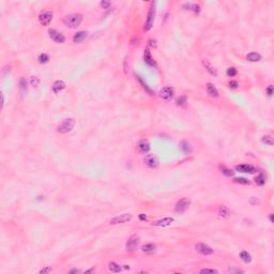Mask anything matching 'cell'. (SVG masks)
<instances>
[{"instance_id": "1", "label": "cell", "mask_w": 274, "mask_h": 274, "mask_svg": "<svg viewBox=\"0 0 274 274\" xmlns=\"http://www.w3.org/2000/svg\"><path fill=\"white\" fill-rule=\"evenodd\" d=\"M83 21V15L78 13L69 14L63 18V24L69 28H76Z\"/></svg>"}, {"instance_id": "2", "label": "cell", "mask_w": 274, "mask_h": 274, "mask_svg": "<svg viewBox=\"0 0 274 274\" xmlns=\"http://www.w3.org/2000/svg\"><path fill=\"white\" fill-rule=\"evenodd\" d=\"M74 125H75V120L74 119H71V118H70V119H65L63 122H61L60 124L58 125L57 131L61 134L69 133L70 131H72V129L74 128Z\"/></svg>"}, {"instance_id": "3", "label": "cell", "mask_w": 274, "mask_h": 274, "mask_svg": "<svg viewBox=\"0 0 274 274\" xmlns=\"http://www.w3.org/2000/svg\"><path fill=\"white\" fill-rule=\"evenodd\" d=\"M154 15H155V5L154 2L151 3V7H150L149 13H148V17H147L146 24H145V30L148 31L152 28V25H153V21H154Z\"/></svg>"}, {"instance_id": "4", "label": "cell", "mask_w": 274, "mask_h": 274, "mask_svg": "<svg viewBox=\"0 0 274 274\" xmlns=\"http://www.w3.org/2000/svg\"><path fill=\"white\" fill-rule=\"evenodd\" d=\"M139 237L138 236H136V234H134V236H132V237L130 238V239L128 240V242H126V245H125V248H126V250L128 252H134V250L137 248V246H138L139 244Z\"/></svg>"}, {"instance_id": "5", "label": "cell", "mask_w": 274, "mask_h": 274, "mask_svg": "<svg viewBox=\"0 0 274 274\" xmlns=\"http://www.w3.org/2000/svg\"><path fill=\"white\" fill-rule=\"evenodd\" d=\"M51 19H53V12L51 11H44L39 15V21L43 26H48L51 24Z\"/></svg>"}, {"instance_id": "6", "label": "cell", "mask_w": 274, "mask_h": 274, "mask_svg": "<svg viewBox=\"0 0 274 274\" xmlns=\"http://www.w3.org/2000/svg\"><path fill=\"white\" fill-rule=\"evenodd\" d=\"M190 205H191V200H190L189 198H182V199H180L176 203L175 210H176L177 212L182 213V212H184L185 210H187V209H189Z\"/></svg>"}, {"instance_id": "7", "label": "cell", "mask_w": 274, "mask_h": 274, "mask_svg": "<svg viewBox=\"0 0 274 274\" xmlns=\"http://www.w3.org/2000/svg\"><path fill=\"white\" fill-rule=\"evenodd\" d=\"M48 33H49V37L53 41H55L56 43H59V44H62V43L65 42V37L64 35H62L61 32L57 31L55 29H49L48 30Z\"/></svg>"}, {"instance_id": "8", "label": "cell", "mask_w": 274, "mask_h": 274, "mask_svg": "<svg viewBox=\"0 0 274 274\" xmlns=\"http://www.w3.org/2000/svg\"><path fill=\"white\" fill-rule=\"evenodd\" d=\"M131 218H132V214H130V213H124V214H120V215L112 218V220H110V224H112V225H116V224L126 223V222L130 221Z\"/></svg>"}, {"instance_id": "9", "label": "cell", "mask_w": 274, "mask_h": 274, "mask_svg": "<svg viewBox=\"0 0 274 274\" xmlns=\"http://www.w3.org/2000/svg\"><path fill=\"white\" fill-rule=\"evenodd\" d=\"M195 250L200 253L201 255H211L213 253V250L209 246V245L205 244V243H197L195 244Z\"/></svg>"}, {"instance_id": "10", "label": "cell", "mask_w": 274, "mask_h": 274, "mask_svg": "<svg viewBox=\"0 0 274 274\" xmlns=\"http://www.w3.org/2000/svg\"><path fill=\"white\" fill-rule=\"evenodd\" d=\"M145 162H146V164L149 167L151 168H155L159 166V163H160V161H159V159H157L156 155L154 154H148L146 157H145Z\"/></svg>"}, {"instance_id": "11", "label": "cell", "mask_w": 274, "mask_h": 274, "mask_svg": "<svg viewBox=\"0 0 274 274\" xmlns=\"http://www.w3.org/2000/svg\"><path fill=\"white\" fill-rule=\"evenodd\" d=\"M160 96L165 101H169L173 96V89L171 87H164L160 91Z\"/></svg>"}, {"instance_id": "12", "label": "cell", "mask_w": 274, "mask_h": 274, "mask_svg": "<svg viewBox=\"0 0 274 274\" xmlns=\"http://www.w3.org/2000/svg\"><path fill=\"white\" fill-rule=\"evenodd\" d=\"M137 148H138L139 152H141V153H147L150 150V143L146 138L141 139V140L138 141V144H137Z\"/></svg>"}, {"instance_id": "13", "label": "cell", "mask_w": 274, "mask_h": 274, "mask_svg": "<svg viewBox=\"0 0 274 274\" xmlns=\"http://www.w3.org/2000/svg\"><path fill=\"white\" fill-rule=\"evenodd\" d=\"M64 88H65V83H64L63 80H56V82L53 84V86H51L53 92L55 93V94L61 92Z\"/></svg>"}, {"instance_id": "14", "label": "cell", "mask_w": 274, "mask_h": 274, "mask_svg": "<svg viewBox=\"0 0 274 274\" xmlns=\"http://www.w3.org/2000/svg\"><path fill=\"white\" fill-rule=\"evenodd\" d=\"M236 169L238 171H240V173H254V170H255L254 166L248 165V164H242V165L236 166Z\"/></svg>"}, {"instance_id": "15", "label": "cell", "mask_w": 274, "mask_h": 274, "mask_svg": "<svg viewBox=\"0 0 274 274\" xmlns=\"http://www.w3.org/2000/svg\"><path fill=\"white\" fill-rule=\"evenodd\" d=\"M173 222V217H164V218H162V220H159V221L154 222L153 225H155V226L165 227V226H168V225H170Z\"/></svg>"}, {"instance_id": "16", "label": "cell", "mask_w": 274, "mask_h": 274, "mask_svg": "<svg viewBox=\"0 0 274 274\" xmlns=\"http://www.w3.org/2000/svg\"><path fill=\"white\" fill-rule=\"evenodd\" d=\"M145 62H146L148 65H150V67H155V61H154V59L152 58L151 53H150L149 49H146V51H145Z\"/></svg>"}, {"instance_id": "17", "label": "cell", "mask_w": 274, "mask_h": 274, "mask_svg": "<svg viewBox=\"0 0 274 274\" xmlns=\"http://www.w3.org/2000/svg\"><path fill=\"white\" fill-rule=\"evenodd\" d=\"M207 91H208V94L210 96H212V98H217L218 96V91L217 89L214 87V85L211 83L207 84Z\"/></svg>"}, {"instance_id": "18", "label": "cell", "mask_w": 274, "mask_h": 274, "mask_svg": "<svg viewBox=\"0 0 274 274\" xmlns=\"http://www.w3.org/2000/svg\"><path fill=\"white\" fill-rule=\"evenodd\" d=\"M87 37V32L86 31H79L77 33H75L74 37H73V42L74 43H80L83 42L84 40Z\"/></svg>"}, {"instance_id": "19", "label": "cell", "mask_w": 274, "mask_h": 274, "mask_svg": "<svg viewBox=\"0 0 274 274\" xmlns=\"http://www.w3.org/2000/svg\"><path fill=\"white\" fill-rule=\"evenodd\" d=\"M218 215L224 218L229 217L230 216V210L227 207H225V206H221V207L218 208Z\"/></svg>"}, {"instance_id": "20", "label": "cell", "mask_w": 274, "mask_h": 274, "mask_svg": "<svg viewBox=\"0 0 274 274\" xmlns=\"http://www.w3.org/2000/svg\"><path fill=\"white\" fill-rule=\"evenodd\" d=\"M246 59L250 62H257L261 60V56H260V54H258V53H250L248 56H246Z\"/></svg>"}, {"instance_id": "21", "label": "cell", "mask_w": 274, "mask_h": 274, "mask_svg": "<svg viewBox=\"0 0 274 274\" xmlns=\"http://www.w3.org/2000/svg\"><path fill=\"white\" fill-rule=\"evenodd\" d=\"M180 148H181V150L182 151L184 152V153H191L192 152V148H191V145L187 143V141H185V140H183V141H181L180 143Z\"/></svg>"}, {"instance_id": "22", "label": "cell", "mask_w": 274, "mask_h": 274, "mask_svg": "<svg viewBox=\"0 0 274 274\" xmlns=\"http://www.w3.org/2000/svg\"><path fill=\"white\" fill-rule=\"evenodd\" d=\"M141 250H143L144 253H153V252H155V250H156V246H155L154 244H152V243H148V244L144 245V246L141 248Z\"/></svg>"}, {"instance_id": "23", "label": "cell", "mask_w": 274, "mask_h": 274, "mask_svg": "<svg viewBox=\"0 0 274 274\" xmlns=\"http://www.w3.org/2000/svg\"><path fill=\"white\" fill-rule=\"evenodd\" d=\"M203 64H205V67H206V69H207V71H208L209 73H210L211 75H213V76H216V75H217V72H216L215 68L213 67V65L210 63V62L203 61Z\"/></svg>"}, {"instance_id": "24", "label": "cell", "mask_w": 274, "mask_h": 274, "mask_svg": "<svg viewBox=\"0 0 274 274\" xmlns=\"http://www.w3.org/2000/svg\"><path fill=\"white\" fill-rule=\"evenodd\" d=\"M108 269H109V271L115 272V273L121 272V267L118 264H116V262H114V261H112V262H109L108 264Z\"/></svg>"}, {"instance_id": "25", "label": "cell", "mask_w": 274, "mask_h": 274, "mask_svg": "<svg viewBox=\"0 0 274 274\" xmlns=\"http://www.w3.org/2000/svg\"><path fill=\"white\" fill-rule=\"evenodd\" d=\"M240 258L242 259L245 264H250V261H252V257H250V255L248 253V252H245V250H242V252L240 253Z\"/></svg>"}, {"instance_id": "26", "label": "cell", "mask_w": 274, "mask_h": 274, "mask_svg": "<svg viewBox=\"0 0 274 274\" xmlns=\"http://www.w3.org/2000/svg\"><path fill=\"white\" fill-rule=\"evenodd\" d=\"M184 8H187L186 10L194 11L195 13H198L200 11V7L198 4H195V3H186V4H184Z\"/></svg>"}, {"instance_id": "27", "label": "cell", "mask_w": 274, "mask_h": 274, "mask_svg": "<svg viewBox=\"0 0 274 274\" xmlns=\"http://www.w3.org/2000/svg\"><path fill=\"white\" fill-rule=\"evenodd\" d=\"M262 143L266 144V145H268V146H273L274 139L271 135H264V137H262Z\"/></svg>"}, {"instance_id": "28", "label": "cell", "mask_w": 274, "mask_h": 274, "mask_svg": "<svg viewBox=\"0 0 274 274\" xmlns=\"http://www.w3.org/2000/svg\"><path fill=\"white\" fill-rule=\"evenodd\" d=\"M255 182L258 185H264L266 183V176H264V173H259V176H257L255 178Z\"/></svg>"}, {"instance_id": "29", "label": "cell", "mask_w": 274, "mask_h": 274, "mask_svg": "<svg viewBox=\"0 0 274 274\" xmlns=\"http://www.w3.org/2000/svg\"><path fill=\"white\" fill-rule=\"evenodd\" d=\"M19 88H21V93L27 92V82L24 77H21V79H19Z\"/></svg>"}, {"instance_id": "30", "label": "cell", "mask_w": 274, "mask_h": 274, "mask_svg": "<svg viewBox=\"0 0 274 274\" xmlns=\"http://www.w3.org/2000/svg\"><path fill=\"white\" fill-rule=\"evenodd\" d=\"M221 170H222V173L226 177H232L234 173L231 169H229V168H227V167H221Z\"/></svg>"}, {"instance_id": "31", "label": "cell", "mask_w": 274, "mask_h": 274, "mask_svg": "<svg viewBox=\"0 0 274 274\" xmlns=\"http://www.w3.org/2000/svg\"><path fill=\"white\" fill-rule=\"evenodd\" d=\"M48 60H49V56L47 54H41L39 56V62L40 63H46V62H48Z\"/></svg>"}, {"instance_id": "32", "label": "cell", "mask_w": 274, "mask_h": 274, "mask_svg": "<svg viewBox=\"0 0 274 274\" xmlns=\"http://www.w3.org/2000/svg\"><path fill=\"white\" fill-rule=\"evenodd\" d=\"M186 103H187V101H186L185 96H180V98H177V104L179 106H185Z\"/></svg>"}, {"instance_id": "33", "label": "cell", "mask_w": 274, "mask_h": 274, "mask_svg": "<svg viewBox=\"0 0 274 274\" xmlns=\"http://www.w3.org/2000/svg\"><path fill=\"white\" fill-rule=\"evenodd\" d=\"M238 73L237 69L236 68H229L228 70H227V75H228L229 77H234V76H236Z\"/></svg>"}, {"instance_id": "34", "label": "cell", "mask_w": 274, "mask_h": 274, "mask_svg": "<svg viewBox=\"0 0 274 274\" xmlns=\"http://www.w3.org/2000/svg\"><path fill=\"white\" fill-rule=\"evenodd\" d=\"M30 84H31L32 87H37L39 84H40V79H39L37 76H32V77L30 78Z\"/></svg>"}, {"instance_id": "35", "label": "cell", "mask_w": 274, "mask_h": 274, "mask_svg": "<svg viewBox=\"0 0 274 274\" xmlns=\"http://www.w3.org/2000/svg\"><path fill=\"white\" fill-rule=\"evenodd\" d=\"M234 182L240 184H250V180H248V179L245 178H236L234 179Z\"/></svg>"}, {"instance_id": "36", "label": "cell", "mask_w": 274, "mask_h": 274, "mask_svg": "<svg viewBox=\"0 0 274 274\" xmlns=\"http://www.w3.org/2000/svg\"><path fill=\"white\" fill-rule=\"evenodd\" d=\"M200 273H217V270L214 269H202L200 270Z\"/></svg>"}, {"instance_id": "37", "label": "cell", "mask_w": 274, "mask_h": 274, "mask_svg": "<svg viewBox=\"0 0 274 274\" xmlns=\"http://www.w3.org/2000/svg\"><path fill=\"white\" fill-rule=\"evenodd\" d=\"M51 267H46V268H43L42 270H40V272L39 273L40 274H46V273H49V272L51 271Z\"/></svg>"}, {"instance_id": "38", "label": "cell", "mask_w": 274, "mask_h": 274, "mask_svg": "<svg viewBox=\"0 0 274 274\" xmlns=\"http://www.w3.org/2000/svg\"><path fill=\"white\" fill-rule=\"evenodd\" d=\"M238 82H236V80H231V82H229V87L232 89H237L238 88Z\"/></svg>"}, {"instance_id": "39", "label": "cell", "mask_w": 274, "mask_h": 274, "mask_svg": "<svg viewBox=\"0 0 274 274\" xmlns=\"http://www.w3.org/2000/svg\"><path fill=\"white\" fill-rule=\"evenodd\" d=\"M137 78H138V80H139V82H140V84H141V85H143V87H144V88L146 89V90L148 91V92H149V93H152V92H151V90H150V89H149V87L147 86V84H145L144 82H143V79H141L140 77H137Z\"/></svg>"}, {"instance_id": "40", "label": "cell", "mask_w": 274, "mask_h": 274, "mask_svg": "<svg viewBox=\"0 0 274 274\" xmlns=\"http://www.w3.org/2000/svg\"><path fill=\"white\" fill-rule=\"evenodd\" d=\"M100 4H101V7L103 9H108L109 5H110V2H109V1H102Z\"/></svg>"}, {"instance_id": "41", "label": "cell", "mask_w": 274, "mask_h": 274, "mask_svg": "<svg viewBox=\"0 0 274 274\" xmlns=\"http://www.w3.org/2000/svg\"><path fill=\"white\" fill-rule=\"evenodd\" d=\"M266 91H267V93H268V95L271 96L272 94H273V86L270 85L269 87H268V88L266 89Z\"/></svg>"}, {"instance_id": "42", "label": "cell", "mask_w": 274, "mask_h": 274, "mask_svg": "<svg viewBox=\"0 0 274 274\" xmlns=\"http://www.w3.org/2000/svg\"><path fill=\"white\" fill-rule=\"evenodd\" d=\"M139 218H140L141 221H146V220H147V215H146V214H144V213H141V214H139Z\"/></svg>"}, {"instance_id": "43", "label": "cell", "mask_w": 274, "mask_h": 274, "mask_svg": "<svg viewBox=\"0 0 274 274\" xmlns=\"http://www.w3.org/2000/svg\"><path fill=\"white\" fill-rule=\"evenodd\" d=\"M149 43H150V45H151L152 47H156V43H155V41H153V40H150V41H149Z\"/></svg>"}, {"instance_id": "44", "label": "cell", "mask_w": 274, "mask_h": 274, "mask_svg": "<svg viewBox=\"0 0 274 274\" xmlns=\"http://www.w3.org/2000/svg\"><path fill=\"white\" fill-rule=\"evenodd\" d=\"M1 101H2V103H1V108H3V105H4V95H3V93H1Z\"/></svg>"}, {"instance_id": "45", "label": "cell", "mask_w": 274, "mask_h": 274, "mask_svg": "<svg viewBox=\"0 0 274 274\" xmlns=\"http://www.w3.org/2000/svg\"><path fill=\"white\" fill-rule=\"evenodd\" d=\"M229 271L231 272V273H232V272H238V273H242V271H241V270H234V269H229Z\"/></svg>"}, {"instance_id": "46", "label": "cell", "mask_w": 274, "mask_h": 274, "mask_svg": "<svg viewBox=\"0 0 274 274\" xmlns=\"http://www.w3.org/2000/svg\"><path fill=\"white\" fill-rule=\"evenodd\" d=\"M78 272H79V270L74 269V270H71V271H70V273H78Z\"/></svg>"}, {"instance_id": "47", "label": "cell", "mask_w": 274, "mask_h": 274, "mask_svg": "<svg viewBox=\"0 0 274 274\" xmlns=\"http://www.w3.org/2000/svg\"><path fill=\"white\" fill-rule=\"evenodd\" d=\"M269 218H270V222H271V223H273V214H272V213L270 214Z\"/></svg>"}]
</instances>
